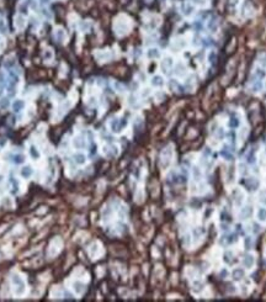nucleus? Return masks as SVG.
I'll return each instance as SVG.
<instances>
[{
    "mask_svg": "<svg viewBox=\"0 0 266 302\" xmlns=\"http://www.w3.org/2000/svg\"><path fill=\"white\" fill-rule=\"evenodd\" d=\"M246 187H248V190H250V191H253V190H256L257 189V186H259V181H256L254 178H250V179H248V181H246Z\"/></svg>",
    "mask_w": 266,
    "mask_h": 302,
    "instance_id": "obj_1",
    "label": "nucleus"
},
{
    "mask_svg": "<svg viewBox=\"0 0 266 302\" xmlns=\"http://www.w3.org/2000/svg\"><path fill=\"white\" fill-rule=\"evenodd\" d=\"M251 213H253V208H251V207L250 206L244 207V208L241 210V212H240V217H241V220H246L248 217L251 216Z\"/></svg>",
    "mask_w": 266,
    "mask_h": 302,
    "instance_id": "obj_2",
    "label": "nucleus"
},
{
    "mask_svg": "<svg viewBox=\"0 0 266 302\" xmlns=\"http://www.w3.org/2000/svg\"><path fill=\"white\" fill-rule=\"evenodd\" d=\"M243 263H244L245 267H251L254 265V257L253 255H246L244 260H243Z\"/></svg>",
    "mask_w": 266,
    "mask_h": 302,
    "instance_id": "obj_3",
    "label": "nucleus"
},
{
    "mask_svg": "<svg viewBox=\"0 0 266 302\" xmlns=\"http://www.w3.org/2000/svg\"><path fill=\"white\" fill-rule=\"evenodd\" d=\"M233 277H234V280H240V279H243L244 277V270L243 269H235L234 271H233Z\"/></svg>",
    "mask_w": 266,
    "mask_h": 302,
    "instance_id": "obj_4",
    "label": "nucleus"
},
{
    "mask_svg": "<svg viewBox=\"0 0 266 302\" xmlns=\"http://www.w3.org/2000/svg\"><path fill=\"white\" fill-rule=\"evenodd\" d=\"M22 107H23V101H21V100H16V101L13 104V109L15 112L20 111Z\"/></svg>",
    "mask_w": 266,
    "mask_h": 302,
    "instance_id": "obj_5",
    "label": "nucleus"
},
{
    "mask_svg": "<svg viewBox=\"0 0 266 302\" xmlns=\"http://www.w3.org/2000/svg\"><path fill=\"white\" fill-rule=\"evenodd\" d=\"M257 218L260 221H266V208H260L257 211Z\"/></svg>",
    "mask_w": 266,
    "mask_h": 302,
    "instance_id": "obj_6",
    "label": "nucleus"
},
{
    "mask_svg": "<svg viewBox=\"0 0 266 302\" xmlns=\"http://www.w3.org/2000/svg\"><path fill=\"white\" fill-rule=\"evenodd\" d=\"M259 200H260V202H261V203L266 205V189H264V190L260 191V194H259Z\"/></svg>",
    "mask_w": 266,
    "mask_h": 302,
    "instance_id": "obj_7",
    "label": "nucleus"
},
{
    "mask_svg": "<svg viewBox=\"0 0 266 302\" xmlns=\"http://www.w3.org/2000/svg\"><path fill=\"white\" fill-rule=\"evenodd\" d=\"M246 162L249 164H253L255 162V154H254V151H251L249 154H246Z\"/></svg>",
    "mask_w": 266,
    "mask_h": 302,
    "instance_id": "obj_8",
    "label": "nucleus"
},
{
    "mask_svg": "<svg viewBox=\"0 0 266 302\" xmlns=\"http://www.w3.org/2000/svg\"><path fill=\"white\" fill-rule=\"evenodd\" d=\"M229 126H230V127H233V128H235V127H238V126H239V120H238V118H234V117H233V118H232V120L229 121Z\"/></svg>",
    "mask_w": 266,
    "mask_h": 302,
    "instance_id": "obj_9",
    "label": "nucleus"
},
{
    "mask_svg": "<svg viewBox=\"0 0 266 302\" xmlns=\"http://www.w3.org/2000/svg\"><path fill=\"white\" fill-rule=\"evenodd\" d=\"M20 13H21V14H27V3H26V4L20 5Z\"/></svg>",
    "mask_w": 266,
    "mask_h": 302,
    "instance_id": "obj_10",
    "label": "nucleus"
},
{
    "mask_svg": "<svg viewBox=\"0 0 266 302\" xmlns=\"http://www.w3.org/2000/svg\"><path fill=\"white\" fill-rule=\"evenodd\" d=\"M75 158H76V162H78V163H84V162H85V157H84L83 154L76 155Z\"/></svg>",
    "mask_w": 266,
    "mask_h": 302,
    "instance_id": "obj_11",
    "label": "nucleus"
},
{
    "mask_svg": "<svg viewBox=\"0 0 266 302\" xmlns=\"http://www.w3.org/2000/svg\"><path fill=\"white\" fill-rule=\"evenodd\" d=\"M153 84H154V85H158V84L160 85V84H162V78H160V77H155L154 79H153Z\"/></svg>",
    "mask_w": 266,
    "mask_h": 302,
    "instance_id": "obj_12",
    "label": "nucleus"
},
{
    "mask_svg": "<svg viewBox=\"0 0 266 302\" xmlns=\"http://www.w3.org/2000/svg\"><path fill=\"white\" fill-rule=\"evenodd\" d=\"M245 247H246V249H250V248H251V238L250 237L246 238V241H245Z\"/></svg>",
    "mask_w": 266,
    "mask_h": 302,
    "instance_id": "obj_13",
    "label": "nucleus"
},
{
    "mask_svg": "<svg viewBox=\"0 0 266 302\" xmlns=\"http://www.w3.org/2000/svg\"><path fill=\"white\" fill-rule=\"evenodd\" d=\"M5 21L4 20H0V32H3V33H5Z\"/></svg>",
    "mask_w": 266,
    "mask_h": 302,
    "instance_id": "obj_14",
    "label": "nucleus"
},
{
    "mask_svg": "<svg viewBox=\"0 0 266 302\" xmlns=\"http://www.w3.org/2000/svg\"><path fill=\"white\" fill-rule=\"evenodd\" d=\"M222 155H224V157H226L228 160H232V159H233V155H232L230 153H227L226 151H222Z\"/></svg>",
    "mask_w": 266,
    "mask_h": 302,
    "instance_id": "obj_15",
    "label": "nucleus"
},
{
    "mask_svg": "<svg viewBox=\"0 0 266 302\" xmlns=\"http://www.w3.org/2000/svg\"><path fill=\"white\" fill-rule=\"evenodd\" d=\"M31 174V169L30 168H25V170L22 172V175L23 176H26V175H30Z\"/></svg>",
    "mask_w": 266,
    "mask_h": 302,
    "instance_id": "obj_16",
    "label": "nucleus"
},
{
    "mask_svg": "<svg viewBox=\"0 0 266 302\" xmlns=\"http://www.w3.org/2000/svg\"><path fill=\"white\" fill-rule=\"evenodd\" d=\"M22 160H23V158H22L21 155H16V157H15V162H16V163H21Z\"/></svg>",
    "mask_w": 266,
    "mask_h": 302,
    "instance_id": "obj_17",
    "label": "nucleus"
},
{
    "mask_svg": "<svg viewBox=\"0 0 266 302\" xmlns=\"http://www.w3.org/2000/svg\"><path fill=\"white\" fill-rule=\"evenodd\" d=\"M195 176H196V180H197V176H198V179L201 178V173L197 172V169H195Z\"/></svg>",
    "mask_w": 266,
    "mask_h": 302,
    "instance_id": "obj_18",
    "label": "nucleus"
},
{
    "mask_svg": "<svg viewBox=\"0 0 266 302\" xmlns=\"http://www.w3.org/2000/svg\"><path fill=\"white\" fill-rule=\"evenodd\" d=\"M1 94H3V90H1V88H0V96H1Z\"/></svg>",
    "mask_w": 266,
    "mask_h": 302,
    "instance_id": "obj_19",
    "label": "nucleus"
},
{
    "mask_svg": "<svg viewBox=\"0 0 266 302\" xmlns=\"http://www.w3.org/2000/svg\"><path fill=\"white\" fill-rule=\"evenodd\" d=\"M43 3H49V0H43Z\"/></svg>",
    "mask_w": 266,
    "mask_h": 302,
    "instance_id": "obj_20",
    "label": "nucleus"
}]
</instances>
